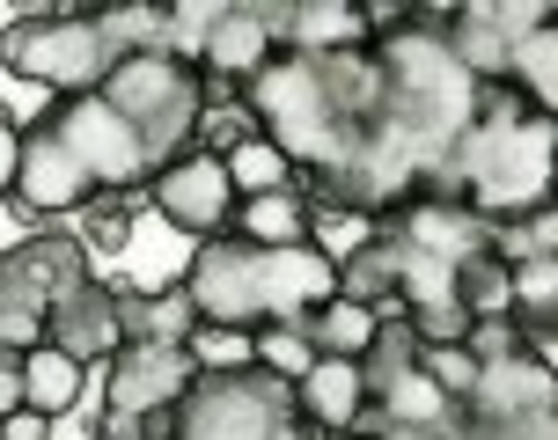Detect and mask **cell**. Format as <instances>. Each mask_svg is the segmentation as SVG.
Returning a JSON list of instances; mask_svg holds the SVG:
<instances>
[{
	"label": "cell",
	"mask_w": 558,
	"mask_h": 440,
	"mask_svg": "<svg viewBox=\"0 0 558 440\" xmlns=\"http://www.w3.org/2000/svg\"><path fill=\"white\" fill-rule=\"evenodd\" d=\"M184 302H192L198 323L214 330H279V323H308L316 308L331 302V257L316 243H287V249H257L243 235H214V243L192 249L184 265Z\"/></svg>",
	"instance_id": "1"
},
{
	"label": "cell",
	"mask_w": 558,
	"mask_h": 440,
	"mask_svg": "<svg viewBox=\"0 0 558 440\" xmlns=\"http://www.w3.org/2000/svg\"><path fill=\"white\" fill-rule=\"evenodd\" d=\"M551 147H558V118L530 110L507 82H477L471 125L448 147L441 176L485 228H507V220L551 206Z\"/></svg>",
	"instance_id": "2"
},
{
	"label": "cell",
	"mask_w": 558,
	"mask_h": 440,
	"mask_svg": "<svg viewBox=\"0 0 558 440\" xmlns=\"http://www.w3.org/2000/svg\"><path fill=\"white\" fill-rule=\"evenodd\" d=\"M155 45H177V8H23L0 29V66L45 96H88L118 59Z\"/></svg>",
	"instance_id": "3"
},
{
	"label": "cell",
	"mask_w": 558,
	"mask_h": 440,
	"mask_svg": "<svg viewBox=\"0 0 558 440\" xmlns=\"http://www.w3.org/2000/svg\"><path fill=\"white\" fill-rule=\"evenodd\" d=\"M177 440H324L294 404V382H279L265 367H235V375H198L184 404L169 412Z\"/></svg>",
	"instance_id": "4"
},
{
	"label": "cell",
	"mask_w": 558,
	"mask_h": 440,
	"mask_svg": "<svg viewBox=\"0 0 558 440\" xmlns=\"http://www.w3.org/2000/svg\"><path fill=\"white\" fill-rule=\"evenodd\" d=\"M198 367L184 345H118L104 359V412L88 418V433L104 440H169V412L184 404Z\"/></svg>",
	"instance_id": "5"
},
{
	"label": "cell",
	"mask_w": 558,
	"mask_h": 440,
	"mask_svg": "<svg viewBox=\"0 0 558 440\" xmlns=\"http://www.w3.org/2000/svg\"><path fill=\"white\" fill-rule=\"evenodd\" d=\"M287 45V0H235V8H214L206 23H198V74L214 88H235L251 82L257 66Z\"/></svg>",
	"instance_id": "6"
},
{
	"label": "cell",
	"mask_w": 558,
	"mask_h": 440,
	"mask_svg": "<svg viewBox=\"0 0 558 440\" xmlns=\"http://www.w3.org/2000/svg\"><path fill=\"white\" fill-rule=\"evenodd\" d=\"M96 265L74 243V228H45L23 235L15 249H0V308H29V316H52L74 286H88Z\"/></svg>",
	"instance_id": "7"
},
{
	"label": "cell",
	"mask_w": 558,
	"mask_h": 440,
	"mask_svg": "<svg viewBox=\"0 0 558 440\" xmlns=\"http://www.w3.org/2000/svg\"><path fill=\"white\" fill-rule=\"evenodd\" d=\"M147 206L177 228V235H192V243H214V235H228V220H235V192H228V169L214 162V155H177L169 169H155L147 176Z\"/></svg>",
	"instance_id": "8"
},
{
	"label": "cell",
	"mask_w": 558,
	"mask_h": 440,
	"mask_svg": "<svg viewBox=\"0 0 558 440\" xmlns=\"http://www.w3.org/2000/svg\"><path fill=\"white\" fill-rule=\"evenodd\" d=\"M45 345L66 359H82V367H104V359L125 345V323H118V294L111 279H88V286H74L66 302L45 316Z\"/></svg>",
	"instance_id": "9"
},
{
	"label": "cell",
	"mask_w": 558,
	"mask_h": 440,
	"mask_svg": "<svg viewBox=\"0 0 558 440\" xmlns=\"http://www.w3.org/2000/svg\"><path fill=\"white\" fill-rule=\"evenodd\" d=\"M294 404H302V418L324 440L353 433V426H361V412H367L361 367H353V359H308V375L294 382Z\"/></svg>",
	"instance_id": "10"
},
{
	"label": "cell",
	"mask_w": 558,
	"mask_h": 440,
	"mask_svg": "<svg viewBox=\"0 0 558 440\" xmlns=\"http://www.w3.org/2000/svg\"><path fill=\"white\" fill-rule=\"evenodd\" d=\"M507 88H514L530 110L558 118V8H544V15L514 37V52H507Z\"/></svg>",
	"instance_id": "11"
},
{
	"label": "cell",
	"mask_w": 558,
	"mask_h": 440,
	"mask_svg": "<svg viewBox=\"0 0 558 440\" xmlns=\"http://www.w3.org/2000/svg\"><path fill=\"white\" fill-rule=\"evenodd\" d=\"M308 228H316V206L302 198V184L265 192V198H235V220H228V235H243V243H257V249L308 243Z\"/></svg>",
	"instance_id": "12"
},
{
	"label": "cell",
	"mask_w": 558,
	"mask_h": 440,
	"mask_svg": "<svg viewBox=\"0 0 558 440\" xmlns=\"http://www.w3.org/2000/svg\"><path fill=\"white\" fill-rule=\"evenodd\" d=\"M82 389H88V367H82V359L52 353V345L23 353V412H37V418H52V426H59V418L82 404Z\"/></svg>",
	"instance_id": "13"
},
{
	"label": "cell",
	"mask_w": 558,
	"mask_h": 440,
	"mask_svg": "<svg viewBox=\"0 0 558 440\" xmlns=\"http://www.w3.org/2000/svg\"><path fill=\"white\" fill-rule=\"evenodd\" d=\"M448 294H456V308H463L471 323L507 316V308H514V265H507L500 249H477V257H463V265L448 272Z\"/></svg>",
	"instance_id": "14"
},
{
	"label": "cell",
	"mask_w": 558,
	"mask_h": 440,
	"mask_svg": "<svg viewBox=\"0 0 558 440\" xmlns=\"http://www.w3.org/2000/svg\"><path fill=\"white\" fill-rule=\"evenodd\" d=\"M221 169H228V192L235 198H265V192H287V184H294V169L279 162V147L272 139H235V147H228L221 155Z\"/></svg>",
	"instance_id": "15"
},
{
	"label": "cell",
	"mask_w": 558,
	"mask_h": 440,
	"mask_svg": "<svg viewBox=\"0 0 558 440\" xmlns=\"http://www.w3.org/2000/svg\"><path fill=\"white\" fill-rule=\"evenodd\" d=\"M302 330H308V345H316V359H361V345L375 338V316L331 294V302L316 308V316H308Z\"/></svg>",
	"instance_id": "16"
},
{
	"label": "cell",
	"mask_w": 558,
	"mask_h": 440,
	"mask_svg": "<svg viewBox=\"0 0 558 440\" xmlns=\"http://www.w3.org/2000/svg\"><path fill=\"white\" fill-rule=\"evenodd\" d=\"M133 206H140V198H96V206H82L74 243L88 249V265H96V257H125V249H133Z\"/></svg>",
	"instance_id": "17"
},
{
	"label": "cell",
	"mask_w": 558,
	"mask_h": 440,
	"mask_svg": "<svg viewBox=\"0 0 558 440\" xmlns=\"http://www.w3.org/2000/svg\"><path fill=\"white\" fill-rule=\"evenodd\" d=\"M308 359H316V345H308L302 323H279V330H257L251 338V367H265V375H279V382H302Z\"/></svg>",
	"instance_id": "18"
},
{
	"label": "cell",
	"mask_w": 558,
	"mask_h": 440,
	"mask_svg": "<svg viewBox=\"0 0 558 440\" xmlns=\"http://www.w3.org/2000/svg\"><path fill=\"white\" fill-rule=\"evenodd\" d=\"M184 353H192L198 375H235V367H251V338H243V330H214V323H198L192 338H184Z\"/></svg>",
	"instance_id": "19"
},
{
	"label": "cell",
	"mask_w": 558,
	"mask_h": 440,
	"mask_svg": "<svg viewBox=\"0 0 558 440\" xmlns=\"http://www.w3.org/2000/svg\"><path fill=\"white\" fill-rule=\"evenodd\" d=\"M418 375L441 389L448 404H463V396L477 389V375H485V367H477V359L463 353V345H426V353H418Z\"/></svg>",
	"instance_id": "20"
},
{
	"label": "cell",
	"mask_w": 558,
	"mask_h": 440,
	"mask_svg": "<svg viewBox=\"0 0 558 440\" xmlns=\"http://www.w3.org/2000/svg\"><path fill=\"white\" fill-rule=\"evenodd\" d=\"M45 345V316H29V308H0V353H37Z\"/></svg>",
	"instance_id": "21"
},
{
	"label": "cell",
	"mask_w": 558,
	"mask_h": 440,
	"mask_svg": "<svg viewBox=\"0 0 558 440\" xmlns=\"http://www.w3.org/2000/svg\"><path fill=\"white\" fill-rule=\"evenodd\" d=\"M15 162H23V118L0 103V206L15 198Z\"/></svg>",
	"instance_id": "22"
},
{
	"label": "cell",
	"mask_w": 558,
	"mask_h": 440,
	"mask_svg": "<svg viewBox=\"0 0 558 440\" xmlns=\"http://www.w3.org/2000/svg\"><path fill=\"white\" fill-rule=\"evenodd\" d=\"M8 412H23V359L15 353H0V418Z\"/></svg>",
	"instance_id": "23"
},
{
	"label": "cell",
	"mask_w": 558,
	"mask_h": 440,
	"mask_svg": "<svg viewBox=\"0 0 558 440\" xmlns=\"http://www.w3.org/2000/svg\"><path fill=\"white\" fill-rule=\"evenodd\" d=\"M0 440H52V418H37V412H8V418H0Z\"/></svg>",
	"instance_id": "24"
},
{
	"label": "cell",
	"mask_w": 558,
	"mask_h": 440,
	"mask_svg": "<svg viewBox=\"0 0 558 440\" xmlns=\"http://www.w3.org/2000/svg\"><path fill=\"white\" fill-rule=\"evenodd\" d=\"M88 440H104V433H88Z\"/></svg>",
	"instance_id": "25"
},
{
	"label": "cell",
	"mask_w": 558,
	"mask_h": 440,
	"mask_svg": "<svg viewBox=\"0 0 558 440\" xmlns=\"http://www.w3.org/2000/svg\"><path fill=\"white\" fill-rule=\"evenodd\" d=\"M169 440H177V433H169Z\"/></svg>",
	"instance_id": "26"
}]
</instances>
